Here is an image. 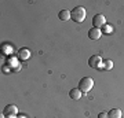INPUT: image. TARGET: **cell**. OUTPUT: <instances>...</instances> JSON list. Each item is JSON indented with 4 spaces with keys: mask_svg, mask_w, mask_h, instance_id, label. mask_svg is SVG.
<instances>
[{
    "mask_svg": "<svg viewBox=\"0 0 124 118\" xmlns=\"http://www.w3.org/2000/svg\"><path fill=\"white\" fill-rule=\"evenodd\" d=\"M85 8L84 7H81V6H79V7H75V8L70 11V17H72V21L77 22V23H80V22H83L85 19Z\"/></svg>",
    "mask_w": 124,
    "mask_h": 118,
    "instance_id": "obj_1",
    "label": "cell"
},
{
    "mask_svg": "<svg viewBox=\"0 0 124 118\" xmlns=\"http://www.w3.org/2000/svg\"><path fill=\"white\" fill-rule=\"evenodd\" d=\"M94 87V80L91 77H83L79 83V89L81 92H90Z\"/></svg>",
    "mask_w": 124,
    "mask_h": 118,
    "instance_id": "obj_2",
    "label": "cell"
},
{
    "mask_svg": "<svg viewBox=\"0 0 124 118\" xmlns=\"http://www.w3.org/2000/svg\"><path fill=\"white\" fill-rule=\"evenodd\" d=\"M102 58L99 55H93V56L88 59V65L93 67V69H103L102 66Z\"/></svg>",
    "mask_w": 124,
    "mask_h": 118,
    "instance_id": "obj_3",
    "label": "cell"
},
{
    "mask_svg": "<svg viewBox=\"0 0 124 118\" xmlns=\"http://www.w3.org/2000/svg\"><path fill=\"white\" fill-rule=\"evenodd\" d=\"M93 25H94V28L101 29V28H103L106 25V19H105V17H103L102 14H97L93 19Z\"/></svg>",
    "mask_w": 124,
    "mask_h": 118,
    "instance_id": "obj_4",
    "label": "cell"
},
{
    "mask_svg": "<svg viewBox=\"0 0 124 118\" xmlns=\"http://www.w3.org/2000/svg\"><path fill=\"white\" fill-rule=\"evenodd\" d=\"M18 114V107L15 104H8L6 106L4 109V117H8V118H15Z\"/></svg>",
    "mask_w": 124,
    "mask_h": 118,
    "instance_id": "obj_5",
    "label": "cell"
},
{
    "mask_svg": "<svg viewBox=\"0 0 124 118\" xmlns=\"http://www.w3.org/2000/svg\"><path fill=\"white\" fill-rule=\"evenodd\" d=\"M102 36V30L101 29H97V28H93L88 30V37L91 40H99Z\"/></svg>",
    "mask_w": 124,
    "mask_h": 118,
    "instance_id": "obj_6",
    "label": "cell"
},
{
    "mask_svg": "<svg viewBox=\"0 0 124 118\" xmlns=\"http://www.w3.org/2000/svg\"><path fill=\"white\" fill-rule=\"evenodd\" d=\"M58 18H59L61 21H69V19H72L70 11H69V10H61V11L58 13Z\"/></svg>",
    "mask_w": 124,
    "mask_h": 118,
    "instance_id": "obj_7",
    "label": "cell"
},
{
    "mask_svg": "<svg viewBox=\"0 0 124 118\" xmlns=\"http://www.w3.org/2000/svg\"><path fill=\"white\" fill-rule=\"evenodd\" d=\"M18 56H19V59H22V61H26L31 56V51L28 48H21L19 52H18Z\"/></svg>",
    "mask_w": 124,
    "mask_h": 118,
    "instance_id": "obj_8",
    "label": "cell"
},
{
    "mask_svg": "<svg viewBox=\"0 0 124 118\" xmlns=\"http://www.w3.org/2000/svg\"><path fill=\"white\" fill-rule=\"evenodd\" d=\"M69 96H70L73 100H79L80 97H81V91H80L79 88H73V89H70V92H69Z\"/></svg>",
    "mask_w": 124,
    "mask_h": 118,
    "instance_id": "obj_9",
    "label": "cell"
},
{
    "mask_svg": "<svg viewBox=\"0 0 124 118\" xmlns=\"http://www.w3.org/2000/svg\"><path fill=\"white\" fill-rule=\"evenodd\" d=\"M108 118H121V110L120 109H112L108 113Z\"/></svg>",
    "mask_w": 124,
    "mask_h": 118,
    "instance_id": "obj_10",
    "label": "cell"
},
{
    "mask_svg": "<svg viewBox=\"0 0 124 118\" xmlns=\"http://www.w3.org/2000/svg\"><path fill=\"white\" fill-rule=\"evenodd\" d=\"M102 66H103V69L105 70H110L112 67H113V62H112L110 59H106V61L102 62Z\"/></svg>",
    "mask_w": 124,
    "mask_h": 118,
    "instance_id": "obj_11",
    "label": "cell"
},
{
    "mask_svg": "<svg viewBox=\"0 0 124 118\" xmlns=\"http://www.w3.org/2000/svg\"><path fill=\"white\" fill-rule=\"evenodd\" d=\"M112 30H113V28H112L110 25H105V26H103V33H106V35H110Z\"/></svg>",
    "mask_w": 124,
    "mask_h": 118,
    "instance_id": "obj_12",
    "label": "cell"
},
{
    "mask_svg": "<svg viewBox=\"0 0 124 118\" xmlns=\"http://www.w3.org/2000/svg\"><path fill=\"white\" fill-rule=\"evenodd\" d=\"M98 118H108V113H99Z\"/></svg>",
    "mask_w": 124,
    "mask_h": 118,
    "instance_id": "obj_13",
    "label": "cell"
},
{
    "mask_svg": "<svg viewBox=\"0 0 124 118\" xmlns=\"http://www.w3.org/2000/svg\"><path fill=\"white\" fill-rule=\"evenodd\" d=\"M15 118H26V117H25V115H17Z\"/></svg>",
    "mask_w": 124,
    "mask_h": 118,
    "instance_id": "obj_14",
    "label": "cell"
}]
</instances>
